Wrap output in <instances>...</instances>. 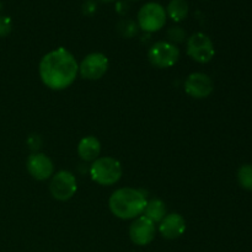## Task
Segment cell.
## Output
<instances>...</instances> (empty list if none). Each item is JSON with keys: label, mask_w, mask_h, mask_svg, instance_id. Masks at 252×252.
<instances>
[{"label": "cell", "mask_w": 252, "mask_h": 252, "mask_svg": "<svg viewBox=\"0 0 252 252\" xmlns=\"http://www.w3.org/2000/svg\"><path fill=\"white\" fill-rule=\"evenodd\" d=\"M39 76L51 90H64L75 81L79 64L75 57L63 47L47 53L39 62Z\"/></svg>", "instance_id": "cell-1"}, {"label": "cell", "mask_w": 252, "mask_h": 252, "mask_svg": "<svg viewBox=\"0 0 252 252\" xmlns=\"http://www.w3.org/2000/svg\"><path fill=\"white\" fill-rule=\"evenodd\" d=\"M147 202L145 194L140 189L125 187L111 194L108 206L113 216L123 220H129L143 214Z\"/></svg>", "instance_id": "cell-2"}, {"label": "cell", "mask_w": 252, "mask_h": 252, "mask_svg": "<svg viewBox=\"0 0 252 252\" xmlns=\"http://www.w3.org/2000/svg\"><path fill=\"white\" fill-rule=\"evenodd\" d=\"M91 179L101 186L117 184L122 177V165L115 158H97L90 167Z\"/></svg>", "instance_id": "cell-3"}, {"label": "cell", "mask_w": 252, "mask_h": 252, "mask_svg": "<svg viewBox=\"0 0 252 252\" xmlns=\"http://www.w3.org/2000/svg\"><path fill=\"white\" fill-rule=\"evenodd\" d=\"M166 10L159 2H147L138 12V26L144 32H157L166 22Z\"/></svg>", "instance_id": "cell-4"}, {"label": "cell", "mask_w": 252, "mask_h": 252, "mask_svg": "<svg viewBox=\"0 0 252 252\" xmlns=\"http://www.w3.org/2000/svg\"><path fill=\"white\" fill-rule=\"evenodd\" d=\"M180 49L176 44L167 41H160L153 44L148 52V59L155 68H171L179 62Z\"/></svg>", "instance_id": "cell-5"}, {"label": "cell", "mask_w": 252, "mask_h": 252, "mask_svg": "<svg viewBox=\"0 0 252 252\" xmlns=\"http://www.w3.org/2000/svg\"><path fill=\"white\" fill-rule=\"evenodd\" d=\"M187 54L189 58L201 64L211 62L216 56V48L212 39L206 33L197 32L187 39Z\"/></svg>", "instance_id": "cell-6"}, {"label": "cell", "mask_w": 252, "mask_h": 252, "mask_svg": "<svg viewBox=\"0 0 252 252\" xmlns=\"http://www.w3.org/2000/svg\"><path fill=\"white\" fill-rule=\"evenodd\" d=\"M76 189H78L76 177L66 170H62L53 175L51 182H49V192L57 201H68L75 194Z\"/></svg>", "instance_id": "cell-7"}, {"label": "cell", "mask_w": 252, "mask_h": 252, "mask_svg": "<svg viewBox=\"0 0 252 252\" xmlns=\"http://www.w3.org/2000/svg\"><path fill=\"white\" fill-rule=\"evenodd\" d=\"M108 70V59L102 53H90L83 59L79 65L81 78L86 80H98Z\"/></svg>", "instance_id": "cell-8"}, {"label": "cell", "mask_w": 252, "mask_h": 252, "mask_svg": "<svg viewBox=\"0 0 252 252\" xmlns=\"http://www.w3.org/2000/svg\"><path fill=\"white\" fill-rule=\"evenodd\" d=\"M214 84L211 76L204 73H192L185 81V91L193 98H206L213 93Z\"/></svg>", "instance_id": "cell-9"}, {"label": "cell", "mask_w": 252, "mask_h": 252, "mask_svg": "<svg viewBox=\"0 0 252 252\" xmlns=\"http://www.w3.org/2000/svg\"><path fill=\"white\" fill-rule=\"evenodd\" d=\"M155 233V224L144 216L135 218L129 226L130 240L138 246L149 245L154 240Z\"/></svg>", "instance_id": "cell-10"}, {"label": "cell", "mask_w": 252, "mask_h": 252, "mask_svg": "<svg viewBox=\"0 0 252 252\" xmlns=\"http://www.w3.org/2000/svg\"><path fill=\"white\" fill-rule=\"evenodd\" d=\"M26 167L29 174L37 181H44L53 176V162L43 153H32L27 159Z\"/></svg>", "instance_id": "cell-11"}, {"label": "cell", "mask_w": 252, "mask_h": 252, "mask_svg": "<svg viewBox=\"0 0 252 252\" xmlns=\"http://www.w3.org/2000/svg\"><path fill=\"white\" fill-rule=\"evenodd\" d=\"M186 230V221L185 218L179 213L166 214L164 219L160 221L159 231L162 238L167 240H174L180 238Z\"/></svg>", "instance_id": "cell-12"}, {"label": "cell", "mask_w": 252, "mask_h": 252, "mask_svg": "<svg viewBox=\"0 0 252 252\" xmlns=\"http://www.w3.org/2000/svg\"><path fill=\"white\" fill-rule=\"evenodd\" d=\"M101 153V144L94 135L84 137L78 144V155L84 161H95Z\"/></svg>", "instance_id": "cell-13"}, {"label": "cell", "mask_w": 252, "mask_h": 252, "mask_svg": "<svg viewBox=\"0 0 252 252\" xmlns=\"http://www.w3.org/2000/svg\"><path fill=\"white\" fill-rule=\"evenodd\" d=\"M166 206H165V203L161 199L153 198L147 202V206H145L143 214L155 224L160 223L166 217Z\"/></svg>", "instance_id": "cell-14"}, {"label": "cell", "mask_w": 252, "mask_h": 252, "mask_svg": "<svg viewBox=\"0 0 252 252\" xmlns=\"http://www.w3.org/2000/svg\"><path fill=\"white\" fill-rule=\"evenodd\" d=\"M189 14V4L186 0H171L166 7V15L175 22L185 20Z\"/></svg>", "instance_id": "cell-15"}, {"label": "cell", "mask_w": 252, "mask_h": 252, "mask_svg": "<svg viewBox=\"0 0 252 252\" xmlns=\"http://www.w3.org/2000/svg\"><path fill=\"white\" fill-rule=\"evenodd\" d=\"M116 31L120 33V36L125 37V38H133L139 32V26L134 20L130 19H123L120 20L116 25Z\"/></svg>", "instance_id": "cell-16"}, {"label": "cell", "mask_w": 252, "mask_h": 252, "mask_svg": "<svg viewBox=\"0 0 252 252\" xmlns=\"http://www.w3.org/2000/svg\"><path fill=\"white\" fill-rule=\"evenodd\" d=\"M239 185L246 191H252V165L245 164L238 171Z\"/></svg>", "instance_id": "cell-17"}, {"label": "cell", "mask_w": 252, "mask_h": 252, "mask_svg": "<svg viewBox=\"0 0 252 252\" xmlns=\"http://www.w3.org/2000/svg\"><path fill=\"white\" fill-rule=\"evenodd\" d=\"M167 37L171 43H182L186 39V31L181 26H172L167 30Z\"/></svg>", "instance_id": "cell-18"}, {"label": "cell", "mask_w": 252, "mask_h": 252, "mask_svg": "<svg viewBox=\"0 0 252 252\" xmlns=\"http://www.w3.org/2000/svg\"><path fill=\"white\" fill-rule=\"evenodd\" d=\"M12 22L10 17L0 15V37H5L11 32Z\"/></svg>", "instance_id": "cell-19"}, {"label": "cell", "mask_w": 252, "mask_h": 252, "mask_svg": "<svg viewBox=\"0 0 252 252\" xmlns=\"http://www.w3.org/2000/svg\"><path fill=\"white\" fill-rule=\"evenodd\" d=\"M27 145H29L30 149L32 150L39 149L42 145V140L41 138H39V135H31V137L27 139Z\"/></svg>", "instance_id": "cell-20"}, {"label": "cell", "mask_w": 252, "mask_h": 252, "mask_svg": "<svg viewBox=\"0 0 252 252\" xmlns=\"http://www.w3.org/2000/svg\"><path fill=\"white\" fill-rule=\"evenodd\" d=\"M96 7H97V5H96V2L94 1V0H86L85 2H84L83 5V11L85 15H93L94 12L96 11Z\"/></svg>", "instance_id": "cell-21"}, {"label": "cell", "mask_w": 252, "mask_h": 252, "mask_svg": "<svg viewBox=\"0 0 252 252\" xmlns=\"http://www.w3.org/2000/svg\"><path fill=\"white\" fill-rule=\"evenodd\" d=\"M100 1H102V2H112V1H115V0H100Z\"/></svg>", "instance_id": "cell-22"}]
</instances>
